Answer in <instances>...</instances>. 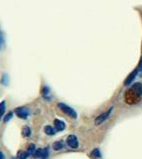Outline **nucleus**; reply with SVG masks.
<instances>
[{
    "mask_svg": "<svg viewBox=\"0 0 142 159\" xmlns=\"http://www.w3.org/2000/svg\"><path fill=\"white\" fill-rule=\"evenodd\" d=\"M142 96V84L135 83L125 94V100L128 104H134L138 102Z\"/></svg>",
    "mask_w": 142,
    "mask_h": 159,
    "instance_id": "f257e3e1",
    "label": "nucleus"
},
{
    "mask_svg": "<svg viewBox=\"0 0 142 159\" xmlns=\"http://www.w3.org/2000/svg\"><path fill=\"white\" fill-rule=\"evenodd\" d=\"M57 106H58V108H59L62 112H64L66 115H68V116H70L71 118H77V113H76V111L73 109V108H71L70 106H68V105H66V104H64V103H58L57 104Z\"/></svg>",
    "mask_w": 142,
    "mask_h": 159,
    "instance_id": "f03ea898",
    "label": "nucleus"
},
{
    "mask_svg": "<svg viewBox=\"0 0 142 159\" xmlns=\"http://www.w3.org/2000/svg\"><path fill=\"white\" fill-rule=\"evenodd\" d=\"M112 110H113V108L111 107V108H110L109 110H107L106 112H103V113L100 114V115H98L97 117H96V118H95V121H94L95 125L98 126V125H100V124H102L103 122H105V120H106L107 118H108L109 115L111 114Z\"/></svg>",
    "mask_w": 142,
    "mask_h": 159,
    "instance_id": "7ed1b4c3",
    "label": "nucleus"
},
{
    "mask_svg": "<svg viewBox=\"0 0 142 159\" xmlns=\"http://www.w3.org/2000/svg\"><path fill=\"white\" fill-rule=\"evenodd\" d=\"M14 112L21 119H27L29 116V110L26 107H17V108H15Z\"/></svg>",
    "mask_w": 142,
    "mask_h": 159,
    "instance_id": "20e7f679",
    "label": "nucleus"
},
{
    "mask_svg": "<svg viewBox=\"0 0 142 159\" xmlns=\"http://www.w3.org/2000/svg\"><path fill=\"white\" fill-rule=\"evenodd\" d=\"M66 142H67L68 146L71 147V148H73V149H76V148H78V146H79L78 139H77V137H76L75 135H69L67 137Z\"/></svg>",
    "mask_w": 142,
    "mask_h": 159,
    "instance_id": "39448f33",
    "label": "nucleus"
},
{
    "mask_svg": "<svg viewBox=\"0 0 142 159\" xmlns=\"http://www.w3.org/2000/svg\"><path fill=\"white\" fill-rule=\"evenodd\" d=\"M54 127H55V129H56V131H63L65 129V127H66V125H65V123L62 121V120L55 119L54 120Z\"/></svg>",
    "mask_w": 142,
    "mask_h": 159,
    "instance_id": "423d86ee",
    "label": "nucleus"
},
{
    "mask_svg": "<svg viewBox=\"0 0 142 159\" xmlns=\"http://www.w3.org/2000/svg\"><path fill=\"white\" fill-rule=\"evenodd\" d=\"M138 71H139V70H138V68H137V69H135L134 71L131 72V74H130L129 76H128L127 79L125 80V82H124V85H129V84L131 83V82H132V81L134 80V79H135V77L137 76Z\"/></svg>",
    "mask_w": 142,
    "mask_h": 159,
    "instance_id": "0eeeda50",
    "label": "nucleus"
},
{
    "mask_svg": "<svg viewBox=\"0 0 142 159\" xmlns=\"http://www.w3.org/2000/svg\"><path fill=\"white\" fill-rule=\"evenodd\" d=\"M44 132L47 134V135H54L55 132H56V129L53 128L52 126L50 125H47L44 127Z\"/></svg>",
    "mask_w": 142,
    "mask_h": 159,
    "instance_id": "6e6552de",
    "label": "nucleus"
},
{
    "mask_svg": "<svg viewBox=\"0 0 142 159\" xmlns=\"http://www.w3.org/2000/svg\"><path fill=\"white\" fill-rule=\"evenodd\" d=\"M22 136L23 137H29L31 135V129L28 126H23L22 128Z\"/></svg>",
    "mask_w": 142,
    "mask_h": 159,
    "instance_id": "1a4fd4ad",
    "label": "nucleus"
},
{
    "mask_svg": "<svg viewBox=\"0 0 142 159\" xmlns=\"http://www.w3.org/2000/svg\"><path fill=\"white\" fill-rule=\"evenodd\" d=\"M63 148V142L62 141H56L53 143V149L54 150H60Z\"/></svg>",
    "mask_w": 142,
    "mask_h": 159,
    "instance_id": "9d476101",
    "label": "nucleus"
},
{
    "mask_svg": "<svg viewBox=\"0 0 142 159\" xmlns=\"http://www.w3.org/2000/svg\"><path fill=\"white\" fill-rule=\"evenodd\" d=\"M42 154H43V149H37V150H35V152L33 153V157L34 158H36V159H38V158H42Z\"/></svg>",
    "mask_w": 142,
    "mask_h": 159,
    "instance_id": "9b49d317",
    "label": "nucleus"
},
{
    "mask_svg": "<svg viewBox=\"0 0 142 159\" xmlns=\"http://www.w3.org/2000/svg\"><path fill=\"white\" fill-rule=\"evenodd\" d=\"M27 154L28 155H33V153L35 152V144L31 143L28 146V149H27Z\"/></svg>",
    "mask_w": 142,
    "mask_h": 159,
    "instance_id": "f8f14e48",
    "label": "nucleus"
},
{
    "mask_svg": "<svg viewBox=\"0 0 142 159\" xmlns=\"http://www.w3.org/2000/svg\"><path fill=\"white\" fill-rule=\"evenodd\" d=\"M29 155L27 154V152L25 151H19L18 154H17V158L18 159H26Z\"/></svg>",
    "mask_w": 142,
    "mask_h": 159,
    "instance_id": "ddd939ff",
    "label": "nucleus"
},
{
    "mask_svg": "<svg viewBox=\"0 0 142 159\" xmlns=\"http://www.w3.org/2000/svg\"><path fill=\"white\" fill-rule=\"evenodd\" d=\"M4 112H5V101H2L0 102V119L2 118Z\"/></svg>",
    "mask_w": 142,
    "mask_h": 159,
    "instance_id": "4468645a",
    "label": "nucleus"
},
{
    "mask_svg": "<svg viewBox=\"0 0 142 159\" xmlns=\"http://www.w3.org/2000/svg\"><path fill=\"white\" fill-rule=\"evenodd\" d=\"M49 92H50V90L47 86H44V87L42 88V90H41V93H42V95L44 96V97H46V96L49 94Z\"/></svg>",
    "mask_w": 142,
    "mask_h": 159,
    "instance_id": "2eb2a0df",
    "label": "nucleus"
},
{
    "mask_svg": "<svg viewBox=\"0 0 142 159\" xmlns=\"http://www.w3.org/2000/svg\"><path fill=\"white\" fill-rule=\"evenodd\" d=\"M91 154H92V156H93V157H96V158H98V157L101 156V154H100V151H99V149H97V148L93 150Z\"/></svg>",
    "mask_w": 142,
    "mask_h": 159,
    "instance_id": "dca6fc26",
    "label": "nucleus"
},
{
    "mask_svg": "<svg viewBox=\"0 0 142 159\" xmlns=\"http://www.w3.org/2000/svg\"><path fill=\"white\" fill-rule=\"evenodd\" d=\"M1 82L4 85H7V83H8V76H7V74H3L2 78H1Z\"/></svg>",
    "mask_w": 142,
    "mask_h": 159,
    "instance_id": "f3484780",
    "label": "nucleus"
},
{
    "mask_svg": "<svg viewBox=\"0 0 142 159\" xmlns=\"http://www.w3.org/2000/svg\"><path fill=\"white\" fill-rule=\"evenodd\" d=\"M3 45H4V37H3V34L0 30V50L2 49Z\"/></svg>",
    "mask_w": 142,
    "mask_h": 159,
    "instance_id": "a211bd4d",
    "label": "nucleus"
},
{
    "mask_svg": "<svg viewBox=\"0 0 142 159\" xmlns=\"http://www.w3.org/2000/svg\"><path fill=\"white\" fill-rule=\"evenodd\" d=\"M12 116H13V113H12V112H9V113L7 114V115H6V116L4 117V122L7 123V122L9 121V120L12 118Z\"/></svg>",
    "mask_w": 142,
    "mask_h": 159,
    "instance_id": "6ab92c4d",
    "label": "nucleus"
},
{
    "mask_svg": "<svg viewBox=\"0 0 142 159\" xmlns=\"http://www.w3.org/2000/svg\"><path fill=\"white\" fill-rule=\"evenodd\" d=\"M48 154H49V152H48V148H44L43 149V154H42V158L41 159H46L48 157Z\"/></svg>",
    "mask_w": 142,
    "mask_h": 159,
    "instance_id": "aec40b11",
    "label": "nucleus"
},
{
    "mask_svg": "<svg viewBox=\"0 0 142 159\" xmlns=\"http://www.w3.org/2000/svg\"><path fill=\"white\" fill-rule=\"evenodd\" d=\"M0 159H4V154L2 152H0Z\"/></svg>",
    "mask_w": 142,
    "mask_h": 159,
    "instance_id": "412c9836",
    "label": "nucleus"
},
{
    "mask_svg": "<svg viewBox=\"0 0 142 159\" xmlns=\"http://www.w3.org/2000/svg\"><path fill=\"white\" fill-rule=\"evenodd\" d=\"M17 159H18V158H17Z\"/></svg>",
    "mask_w": 142,
    "mask_h": 159,
    "instance_id": "4be33fe9",
    "label": "nucleus"
}]
</instances>
